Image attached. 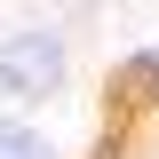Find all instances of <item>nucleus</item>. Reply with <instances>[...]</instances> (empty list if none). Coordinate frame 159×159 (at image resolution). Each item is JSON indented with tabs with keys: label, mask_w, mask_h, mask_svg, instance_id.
<instances>
[{
	"label": "nucleus",
	"mask_w": 159,
	"mask_h": 159,
	"mask_svg": "<svg viewBox=\"0 0 159 159\" xmlns=\"http://www.w3.org/2000/svg\"><path fill=\"white\" fill-rule=\"evenodd\" d=\"M72 80V40L56 24H24L0 40V103H48Z\"/></svg>",
	"instance_id": "1"
},
{
	"label": "nucleus",
	"mask_w": 159,
	"mask_h": 159,
	"mask_svg": "<svg viewBox=\"0 0 159 159\" xmlns=\"http://www.w3.org/2000/svg\"><path fill=\"white\" fill-rule=\"evenodd\" d=\"M111 111H159V40L111 72Z\"/></svg>",
	"instance_id": "2"
},
{
	"label": "nucleus",
	"mask_w": 159,
	"mask_h": 159,
	"mask_svg": "<svg viewBox=\"0 0 159 159\" xmlns=\"http://www.w3.org/2000/svg\"><path fill=\"white\" fill-rule=\"evenodd\" d=\"M0 159H64L56 143L40 135L32 119H16V111H0Z\"/></svg>",
	"instance_id": "3"
}]
</instances>
